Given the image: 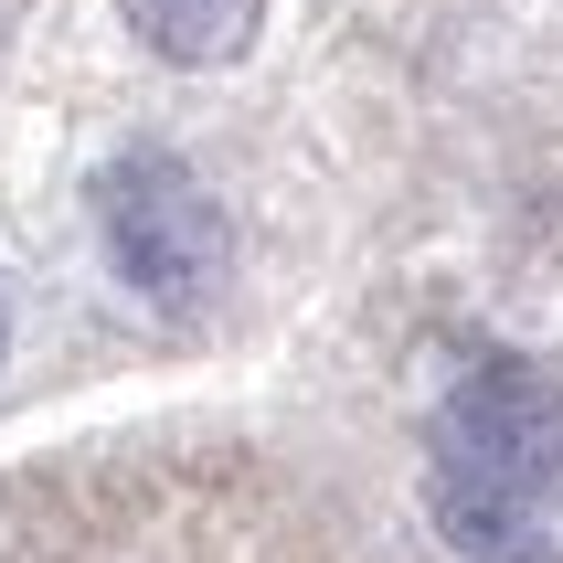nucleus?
<instances>
[{"instance_id": "1", "label": "nucleus", "mask_w": 563, "mask_h": 563, "mask_svg": "<svg viewBox=\"0 0 563 563\" xmlns=\"http://www.w3.org/2000/svg\"><path fill=\"white\" fill-rule=\"evenodd\" d=\"M426 489L553 521V500H563V373H542V362H478L437 405V468H426Z\"/></svg>"}, {"instance_id": "2", "label": "nucleus", "mask_w": 563, "mask_h": 563, "mask_svg": "<svg viewBox=\"0 0 563 563\" xmlns=\"http://www.w3.org/2000/svg\"><path fill=\"white\" fill-rule=\"evenodd\" d=\"M96 234H107V266L170 319H191L223 287V213L170 150H128L96 170Z\"/></svg>"}, {"instance_id": "3", "label": "nucleus", "mask_w": 563, "mask_h": 563, "mask_svg": "<svg viewBox=\"0 0 563 563\" xmlns=\"http://www.w3.org/2000/svg\"><path fill=\"white\" fill-rule=\"evenodd\" d=\"M118 11L159 64H234L266 22V0H118Z\"/></svg>"}, {"instance_id": "4", "label": "nucleus", "mask_w": 563, "mask_h": 563, "mask_svg": "<svg viewBox=\"0 0 563 563\" xmlns=\"http://www.w3.org/2000/svg\"><path fill=\"white\" fill-rule=\"evenodd\" d=\"M0 341H11V319H0Z\"/></svg>"}]
</instances>
